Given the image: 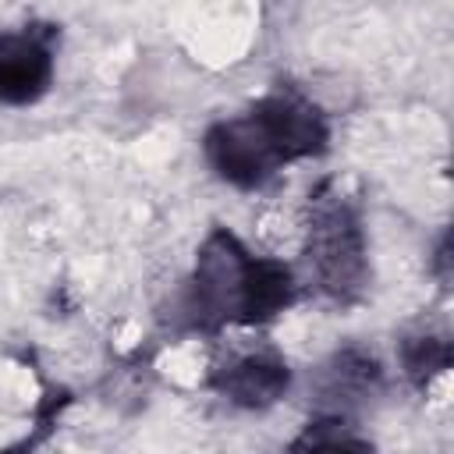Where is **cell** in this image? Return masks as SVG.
<instances>
[{"mask_svg": "<svg viewBox=\"0 0 454 454\" xmlns=\"http://www.w3.org/2000/svg\"><path fill=\"white\" fill-rule=\"evenodd\" d=\"M298 298L294 270L273 255H255L245 241L213 227L195 252V266L170 301L177 333H220L223 326H266Z\"/></svg>", "mask_w": 454, "mask_h": 454, "instance_id": "obj_1", "label": "cell"}, {"mask_svg": "<svg viewBox=\"0 0 454 454\" xmlns=\"http://www.w3.org/2000/svg\"><path fill=\"white\" fill-rule=\"evenodd\" d=\"M326 149L330 117L291 82H277L245 114L220 117L202 135L209 170L241 192H255L287 163L323 156Z\"/></svg>", "mask_w": 454, "mask_h": 454, "instance_id": "obj_2", "label": "cell"}, {"mask_svg": "<svg viewBox=\"0 0 454 454\" xmlns=\"http://www.w3.org/2000/svg\"><path fill=\"white\" fill-rule=\"evenodd\" d=\"M305 266L316 291L333 305H358L372 280L362 209L333 177H323L309 195Z\"/></svg>", "mask_w": 454, "mask_h": 454, "instance_id": "obj_3", "label": "cell"}, {"mask_svg": "<svg viewBox=\"0 0 454 454\" xmlns=\"http://www.w3.org/2000/svg\"><path fill=\"white\" fill-rule=\"evenodd\" d=\"M60 25L28 21L21 28H0V103L32 106L39 103L57 71Z\"/></svg>", "mask_w": 454, "mask_h": 454, "instance_id": "obj_4", "label": "cell"}, {"mask_svg": "<svg viewBox=\"0 0 454 454\" xmlns=\"http://www.w3.org/2000/svg\"><path fill=\"white\" fill-rule=\"evenodd\" d=\"M206 387L234 408L266 411L291 390V365L277 348H248L216 362L206 376Z\"/></svg>", "mask_w": 454, "mask_h": 454, "instance_id": "obj_5", "label": "cell"}, {"mask_svg": "<svg viewBox=\"0 0 454 454\" xmlns=\"http://www.w3.org/2000/svg\"><path fill=\"white\" fill-rule=\"evenodd\" d=\"M316 397L326 408V415H348L351 408L365 404L383 390V365L365 348H337L319 369H316Z\"/></svg>", "mask_w": 454, "mask_h": 454, "instance_id": "obj_6", "label": "cell"}, {"mask_svg": "<svg viewBox=\"0 0 454 454\" xmlns=\"http://www.w3.org/2000/svg\"><path fill=\"white\" fill-rule=\"evenodd\" d=\"M284 454H376V447L365 433H358V426L348 422V415L323 411L294 433Z\"/></svg>", "mask_w": 454, "mask_h": 454, "instance_id": "obj_7", "label": "cell"}, {"mask_svg": "<svg viewBox=\"0 0 454 454\" xmlns=\"http://www.w3.org/2000/svg\"><path fill=\"white\" fill-rule=\"evenodd\" d=\"M401 372L415 390H426L436 376H443L454 362V344L440 330H415L397 340Z\"/></svg>", "mask_w": 454, "mask_h": 454, "instance_id": "obj_8", "label": "cell"}, {"mask_svg": "<svg viewBox=\"0 0 454 454\" xmlns=\"http://www.w3.org/2000/svg\"><path fill=\"white\" fill-rule=\"evenodd\" d=\"M450 231H443L440 238H436V248H433V262H429V270H433V277L443 284V287H450Z\"/></svg>", "mask_w": 454, "mask_h": 454, "instance_id": "obj_9", "label": "cell"}]
</instances>
